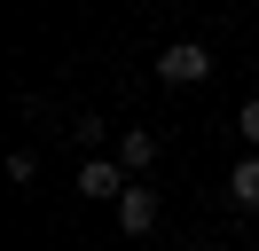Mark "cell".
I'll return each instance as SVG.
<instances>
[{"label": "cell", "instance_id": "8992f818", "mask_svg": "<svg viewBox=\"0 0 259 251\" xmlns=\"http://www.w3.org/2000/svg\"><path fill=\"white\" fill-rule=\"evenodd\" d=\"M228 204H236V212H259V157H236V173H228Z\"/></svg>", "mask_w": 259, "mask_h": 251}, {"label": "cell", "instance_id": "3957f363", "mask_svg": "<svg viewBox=\"0 0 259 251\" xmlns=\"http://www.w3.org/2000/svg\"><path fill=\"white\" fill-rule=\"evenodd\" d=\"M110 212H118V228H126V235H149V228L165 220V204H157V188H142V181H134L126 196L110 204Z\"/></svg>", "mask_w": 259, "mask_h": 251}, {"label": "cell", "instance_id": "52a82bcc", "mask_svg": "<svg viewBox=\"0 0 259 251\" xmlns=\"http://www.w3.org/2000/svg\"><path fill=\"white\" fill-rule=\"evenodd\" d=\"M8 181L32 188V181H39V149H8Z\"/></svg>", "mask_w": 259, "mask_h": 251}, {"label": "cell", "instance_id": "5b68a950", "mask_svg": "<svg viewBox=\"0 0 259 251\" xmlns=\"http://www.w3.org/2000/svg\"><path fill=\"white\" fill-rule=\"evenodd\" d=\"M63 134H71V149H79V157H102V149H110V118H95V110H79Z\"/></svg>", "mask_w": 259, "mask_h": 251}, {"label": "cell", "instance_id": "277c9868", "mask_svg": "<svg viewBox=\"0 0 259 251\" xmlns=\"http://www.w3.org/2000/svg\"><path fill=\"white\" fill-rule=\"evenodd\" d=\"M157 149H165V141H157V134H149V126H126V134H118V165H126V173H134V181H142V173H149V165H157Z\"/></svg>", "mask_w": 259, "mask_h": 251}, {"label": "cell", "instance_id": "ba28073f", "mask_svg": "<svg viewBox=\"0 0 259 251\" xmlns=\"http://www.w3.org/2000/svg\"><path fill=\"white\" fill-rule=\"evenodd\" d=\"M236 134H243V141H251V149H259V94H251V102L236 110Z\"/></svg>", "mask_w": 259, "mask_h": 251}, {"label": "cell", "instance_id": "6da1fadb", "mask_svg": "<svg viewBox=\"0 0 259 251\" xmlns=\"http://www.w3.org/2000/svg\"><path fill=\"white\" fill-rule=\"evenodd\" d=\"M157 78H165V87H204V78H212V47L204 39H173L157 55Z\"/></svg>", "mask_w": 259, "mask_h": 251}, {"label": "cell", "instance_id": "7a4b0ae2", "mask_svg": "<svg viewBox=\"0 0 259 251\" xmlns=\"http://www.w3.org/2000/svg\"><path fill=\"white\" fill-rule=\"evenodd\" d=\"M71 188H79L87 204H118V196L134 188V173L118 165V157H79V181H71Z\"/></svg>", "mask_w": 259, "mask_h": 251}]
</instances>
